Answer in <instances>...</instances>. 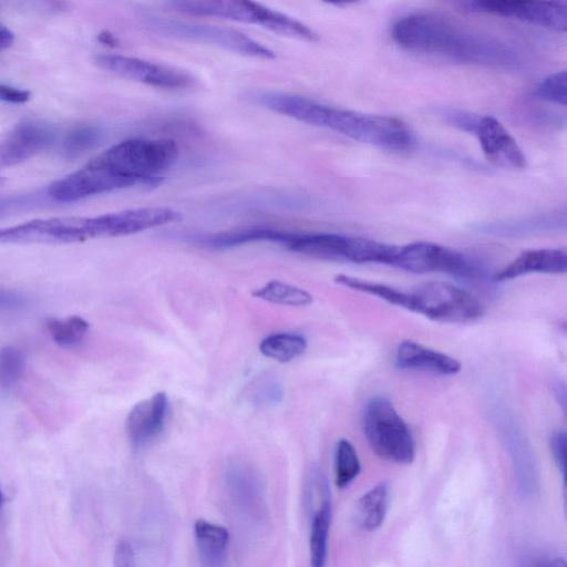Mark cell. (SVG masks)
Listing matches in <instances>:
<instances>
[{
  "instance_id": "1",
  "label": "cell",
  "mask_w": 567,
  "mask_h": 567,
  "mask_svg": "<svg viewBox=\"0 0 567 567\" xmlns=\"http://www.w3.org/2000/svg\"><path fill=\"white\" fill-rule=\"evenodd\" d=\"M177 157L178 146L173 140H125L51 183L47 196L71 203L134 185H157Z\"/></svg>"
},
{
  "instance_id": "2",
  "label": "cell",
  "mask_w": 567,
  "mask_h": 567,
  "mask_svg": "<svg viewBox=\"0 0 567 567\" xmlns=\"http://www.w3.org/2000/svg\"><path fill=\"white\" fill-rule=\"evenodd\" d=\"M392 39L404 50L498 70H518L519 53L506 42L436 14L414 13L399 19Z\"/></svg>"
},
{
  "instance_id": "3",
  "label": "cell",
  "mask_w": 567,
  "mask_h": 567,
  "mask_svg": "<svg viewBox=\"0 0 567 567\" xmlns=\"http://www.w3.org/2000/svg\"><path fill=\"white\" fill-rule=\"evenodd\" d=\"M246 99L278 114L386 151L408 152L414 146L412 132L393 116L334 107L306 96L270 90L249 91Z\"/></svg>"
},
{
  "instance_id": "4",
  "label": "cell",
  "mask_w": 567,
  "mask_h": 567,
  "mask_svg": "<svg viewBox=\"0 0 567 567\" xmlns=\"http://www.w3.org/2000/svg\"><path fill=\"white\" fill-rule=\"evenodd\" d=\"M280 246L321 259L355 264L391 265L396 246L377 240L331 233H293L284 230Z\"/></svg>"
},
{
  "instance_id": "5",
  "label": "cell",
  "mask_w": 567,
  "mask_h": 567,
  "mask_svg": "<svg viewBox=\"0 0 567 567\" xmlns=\"http://www.w3.org/2000/svg\"><path fill=\"white\" fill-rule=\"evenodd\" d=\"M177 11L257 24L285 37L316 42L318 34L302 22L262 4L245 0H178L169 2Z\"/></svg>"
},
{
  "instance_id": "6",
  "label": "cell",
  "mask_w": 567,
  "mask_h": 567,
  "mask_svg": "<svg viewBox=\"0 0 567 567\" xmlns=\"http://www.w3.org/2000/svg\"><path fill=\"white\" fill-rule=\"evenodd\" d=\"M363 431L369 445L380 457L398 464L413 462L415 442L412 432L388 399L375 396L367 403Z\"/></svg>"
},
{
  "instance_id": "7",
  "label": "cell",
  "mask_w": 567,
  "mask_h": 567,
  "mask_svg": "<svg viewBox=\"0 0 567 567\" xmlns=\"http://www.w3.org/2000/svg\"><path fill=\"white\" fill-rule=\"evenodd\" d=\"M141 19L150 31L159 35L213 44L251 58L267 60L276 58L272 50L233 29L147 12L143 13Z\"/></svg>"
},
{
  "instance_id": "8",
  "label": "cell",
  "mask_w": 567,
  "mask_h": 567,
  "mask_svg": "<svg viewBox=\"0 0 567 567\" xmlns=\"http://www.w3.org/2000/svg\"><path fill=\"white\" fill-rule=\"evenodd\" d=\"M410 293L411 311L434 321L465 323L483 315V307L473 295L450 282L429 281Z\"/></svg>"
},
{
  "instance_id": "9",
  "label": "cell",
  "mask_w": 567,
  "mask_h": 567,
  "mask_svg": "<svg viewBox=\"0 0 567 567\" xmlns=\"http://www.w3.org/2000/svg\"><path fill=\"white\" fill-rule=\"evenodd\" d=\"M392 266L415 274L444 272L466 280L483 275L481 266L465 254L429 241L396 246Z\"/></svg>"
},
{
  "instance_id": "10",
  "label": "cell",
  "mask_w": 567,
  "mask_h": 567,
  "mask_svg": "<svg viewBox=\"0 0 567 567\" xmlns=\"http://www.w3.org/2000/svg\"><path fill=\"white\" fill-rule=\"evenodd\" d=\"M94 63L121 78L161 89H189L196 84L195 78L186 71L121 54H97Z\"/></svg>"
},
{
  "instance_id": "11",
  "label": "cell",
  "mask_w": 567,
  "mask_h": 567,
  "mask_svg": "<svg viewBox=\"0 0 567 567\" xmlns=\"http://www.w3.org/2000/svg\"><path fill=\"white\" fill-rule=\"evenodd\" d=\"M179 212L171 207H141L86 217L89 239L133 235L146 229L176 223Z\"/></svg>"
},
{
  "instance_id": "12",
  "label": "cell",
  "mask_w": 567,
  "mask_h": 567,
  "mask_svg": "<svg viewBox=\"0 0 567 567\" xmlns=\"http://www.w3.org/2000/svg\"><path fill=\"white\" fill-rule=\"evenodd\" d=\"M471 11L515 19L554 31L567 29V6L564 1H472Z\"/></svg>"
},
{
  "instance_id": "13",
  "label": "cell",
  "mask_w": 567,
  "mask_h": 567,
  "mask_svg": "<svg viewBox=\"0 0 567 567\" xmlns=\"http://www.w3.org/2000/svg\"><path fill=\"white\" fill-rule=\"evenodd\" d=\"M55 140L54 128L38 120L17 124L0 142V167L20 164L47 150Z\"/></svg>"
},
{
  "instance_id": "14",
  "label": "cell",
  "mask_w": 567,
  "mask_h": 567,
  "mask_svg": "<svg viewBox=\"0 0 567 567\" xmlns=\"http://www.w3.org/2000/svg\"><path fill=\"white\" fill-rule=\"evenodd\" d=\"M474 135L488 162L504 168L526 167V157L509 132L493 116H481Z\"/></svg>"
},
{
  "instance_id": "15",
  "label": "cell",
  "mask_w": 567,
  "mask_h": 567,
  "mask_svg": "<svg viewBox=\"0 0 567 567\" xmlns=\"http://www.w3.org/2000/svg\"><path fill=\"white\" fill-rule=\"evenodd\" d=\"M167 414L168 398L165 392H156L137 402L125 420L130 441L135 445H143L155 439L162 432Z\"/></svg>"
},
{
  "instance_id": "16",
  "label": "cell",
  "mask_w": 567,
  "mask_h": 567,
  "mask_svg": "<svg viewBox=\"0 0 567 567\" xmlns=\"http://www.w3.org/2000/svg\"><path fill=\"white\" fill-rule=\"evenodd\" d=\"M312 476L316 485V502H312V513L309 534L310 567H326L328 540L331 522V497L329 486L322 474L313 470Z\"/></svg>"
},
{
  "instance_id": "17",
  "label": "cell",
  "mask_w": 567,
  "mask_h": 567,
  "mask_svg": "<svg viewBox=\"0 0 567 567\" xmlns=\"http://www.w3.org/2000/svg\"><path fill=\"white\" fill-rule=\"evenodd\" d=\"M567 254L561 248H540L523 251L494 275L493 281L505 282L529 274H565Z\"/></svg>"
},
{
  "instance_id": "18",
  "label": "cell",
  "mask_w": 567,
  "mask_h": 567,
  "mask_svg": "<svg viewBox=\"0 0 567 567\" xmlns=\"http://www.w3.org/2000/svg\"><path fill=\"white\" fill-rule=\"evenodd\" d=\"M394 361L396 367L403 370L423 371L441 375L456 374L462 368L455 358L413 340H403L398 346Z\"/></svg>"
},
{
  "instance_id": "19",
  "label": "cell",
  "mask_w": 567,
  "mask_h": 567,
  "mask_svg": "<svg viewBox=\"0 0 567 567\" xmlns=\"http://www.w3.org/2000/svg\"><path fill=\"white\" fill-rule=\"evenodd\" d=\"M566 215L564 212L543 213L533 216L495 220L475 226L480 233L497 237H522L543 231L565 229Z\"/></svg>"
},
{
  "instance_id": "20",
  "label": "cell",
  "mask_w": 567,
  "mask_h": 567,
  "mask_svg": "<svg viewBox=\"0 0 567 567\" xmlns=\"http://www.w3.org/2000/svg\"><path fill=\"white\" fill-rule=\"evenodd\" d=\"M194 534L203 567H223L229 542L227 528L205 519H197Z\"/></svg>"
},
{
  "instance_id": "21",
  "label": "cell",
  "mask_w": 567,
  "mask_h": 567,
  "mask_svg": "<svg viewBox=\"0 0 567 567\" xmlns=\"http://www.w3.org/2000/svg\"><path fill=\"white\" fill-rule=\"evenodd\" d=\"M227 485L235 503L244 511L254 512L261 506V484L256 471L235 463L227 470Z\"/></svg>"
},
{
  "instance_id": "22",
  "label": "cell",
  "mask_w": 567,
  "mask_h": 567,
  "mask_svg": "<svg viewBox=\"0 0 567 567\" xmlns=\"http://www.w3.org/2000/svg\"><path fill=\"white\" fill-rule=\"evenodd\" d=\"M389 502V486L379 483L364 493L357 504V522L368 532L379 528L385 519Z\"/></svg>"
},
{
  "instance_id": "23",
  "label": "cell",
  "mask_w": 567,
  "mask_h": 567,
  "mask_svg": "<svg viewBox=\"0 0 567 567\" xmlns=\"http://www.w3.org/2000/svg\"><path fill=\"white\" fill-rule=\"evenodd\" d=\"M334 281L337 284L348 287L350 289L361 291L364 293H369L372 296H377L378 298H380L391 305H394V306H398V307H401V308H404V309L411 311L412 300H411L410 292L396 289L394 287H391V286H388L384 284H380V282H375V281H371V280H367V279H362V278H358V277H353V276H349V275H343V274L337 275L334 277Z\"/></svg>"
},
{
  "instance_id": "24",
  "label": "cell",
  "mask_w": 567,
  "mask_h": 567,
  "mask_svg": "<svg viewBox=\"0 0 567 567\" xmlns=\"http://www.w3.org/2000/svg\"><path fill=\"white\" fill-rule=\"evenodd\" d=\"M307 349V340L297 333L277 332L264 338L259 351L278 362H289L300 357Z\"/></svg>"
},
{
  "instance_id": "25",
  "label": "cell",
  "mask_w": 567,
  "mask_h": 567,
  "mask_svg": "<svg viewBox=\"0 0 567 567\" xmlns=\"http://www.w3.org/2000/svg\"><path fill=\"white\" fill-rule=\"evenodd\" d=\"M252 295L267 302L292 307L308 306L313 301V297L309 291L279 280L268 281L262 287L252 291Z\"/></svg>"
},
{
  "instance_id": "26",
  "label": "cell",
  "mask_w": 567,
  "mask_h": 567,
  "mask_svg": "<svg viewBox=\"0 0 567 567\" xmlns=\"http://www.w3.org/2000/svg\"><path fill=\"white\" fill-rule=\"evenodd\" d=\"M45 326L54 343L65 349L81 346L89 332L87 321L79 316L50 318Z\"/></svg>"
},
{
  "instance_id": "27",
  "label": "cell",
  "mask_w": 567,
  "mask_h": 567,
  "mask_svg": "<svg viewBox=\"0 0 567 567\" xmlns=\"http://www.w3.org/2000/svg\"><path fill=\"white\" fill-rule=\"evenodd\" d=\"M361 464L355 447L340 439L334 450V481L339 488L348 487L360 474Z\"/></svg>"
},
{
  "instance_id": "28",
  "label": "cell",
  "mask_w": 567,
  "mask_h": 567,
  "mask_svg": "<svg viewBox=\"0 0 567 567\" xmlns=\"http://www.w3.org/2000/svg\"><path fill=\"white\" fill-rule=\"evenodd\" d=\"M103 138L100 127L82 124L72 128L62 142V153L68 158H75L94 148Z\"/></svg>"
},
{
  "instance_id": "29",
  "label": "cell",
  "mask_w": 567,
  "mask_h": 567,
  "mask_svg": "<svg viewBox=\"0 0 567 567\" xmlns=\"http://www.w3.org/2000/svg\"><path fill=\"white\" fill-rule=\"evenodd\" d=\"M24 353L13 347L6 346L0 349V388L9 389L13 386L25 371Z\"/></svg>"
},
{
  "instance_id": "30",
  "label": "cell",
  "mask_w": 567,
  "mask_h": 567,
  "mask_svg": "<svg viewBox=\"0 0 567 567\" xmlns=\"http://www.w3.org/2000/svg\"><path fill=\"white\" fill-rule=\"evenodd\" d=\"M248 394L254 404L271 406L282 398L281 384L271 375H260L249 385Z\"/></svg>"
},
{
  "instance_id": "31",
  "label": "cell",
  "mask_w": 567,
  "mask_h": 567,
  "mask_svg": "<svg viewBox=\"0 0 567 567\" xmlns=\"http://www.w3.org/2000/svg\"><path fill=\"white\" fill-rule=\"evenodd\" d=\"M535 95L544 101L565 106L567 103L566 72H555L543 79L535 89Z\"/></svg>"
},
{
  "instance_id": "32",
  "label": "cell",
  "mask_w": 567,
  "mask_h": 567,
  "mask_svg": "<svg viewBox=\"0 0 567 567\" xmlns=\"http://www.w3.org/2000/svg\"><path fill=\"white\" fill-rule=\"evenodd\" d=\"M439 116L450 125L474 135L482 115L470 113L458 109H440Z\"/></svg>"
},
{
  "instance_id": "33",
  "label": "cell",
  "mask_w": 567,
  "mask_h": 567,
  "mask_svg": "<svg viewBox=\"0 0 567 567\" xmlns=\"http://www.w3.org/2000/svg\"><path fill=\"white\" fill-rule=\"evenodd\" d=\"M550 451L554 462L565 478L566 475V433L556 431L550 437Z\"/></svg>"
},
{
  "instance_id": "34",
  "label": "cell",
  "mask_w": 567,
  "mask_h": 567,
  "mask_svg": "<svg viewBox=\"0 0 567 567\" xmlns=\"http://www.w3.org/2000/svg\"><path fill=\"white\" fill-rule=\"evenodd\" d=\"M31 97L28 90L19 89L16 86L0 84V101L11 104H24Z\"/></svg>"
},
{
  "instance_id": "35",
  "label": "cell",
  "mask_w": 567,
  "mask_h": 567,
  "mask_svg": "<svg viewBox=\"0 0 567 567\" xmlns=\"http://www.w3.org/2000/svg\"><path fill=\"white\" fill-rule=\"evenodd\" d=\"M114 567H135L134 553L130 543L118 542L114 551Z\"/></svg>"
},
{
  "instance_id": "36",
  "label": "cell",
  "mask_w": 567,
  "mask_h": 567,
  "mask_svg": "<svg viewBox=\"0 0 567 567\" xmlns=\"http://www.w3.org/2000/svg\"><path fill=\"white\" fill-rule=\"evenodd\" d=\"M14 41V33L7 27L0 24V52L8 49Z\"/></svg>"
},
{
  "instance_id": "37",
  "label": "cell",
  "mask_w": 567,
  "mask_h": 567,
  "mask_svg": "<svg viewBox=\"0 0 567 567\" xmlns=\"http://www.w3.org/2000/svg\"><path fill=\"white\" fill-rule=\"evenodd\" d=\"M99 41L109 45H115L117 43L115 37L107 31L99 34Z\"/></svg>"
},
{
  "instance_id": "38",
  "label": "cell",
  "mask_w": 567,
  "mask_h": 567,
  "mask_svg": "<svg viewBox=\"0 0 567 567\" xmlns=\"http://www.w3.org/2000/svg\"><path fill=\"white\" fill-rule=\"evenodd\" d=\"M548 567H566V564L563 558H555Z\"/></svg>"
},
{
  "instance_id": "39",
  "label": "cell",
  "mask_w": 567,
  "mask_h": 567,
  "mask_svg": "<svg viewBox=\"0 0 567 567\" xmlns=\"http://www.w3.org/2000/svg\"><path fill=\"white\" fill-rule=\"evenodd\" d=\"M3 502H4V496H3L2 491L0 489V508H1V507H2V505H3Z\"/></svg>"
}]
</instances>
